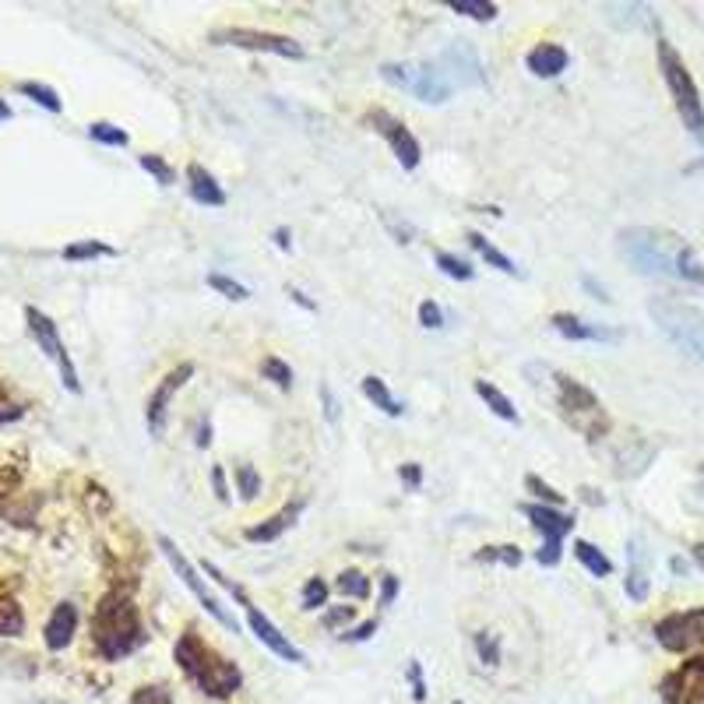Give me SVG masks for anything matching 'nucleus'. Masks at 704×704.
Instances as JSON below:
<instances>
[{"instance_id": "f257e3e1", "label": "nucleus", "mask_w": 704, "mask_h": 704, "mask_svg": "<svg viewBox=\"0 0 704 704\" xmlns=\"http://www.w3.org/2000/svg\"><path fill=\"white\" fill-rule=\"evenodd\" d=\"M620 254L638 268L641 275H662L704 286V264L690 250L687 240L652 226H631L620 233Z\"/></svg>"}, {"instance_id": "f03ea898", "label": "nucleus", "mask_w": 704, "mask_h": 704, "mask_svg": "<svg viewBox=\"0 0 704 704\" xmlns=\"http://www.w3.org/2000/svg\"><path fill=\"white\" fill-rule=\"evenodd\" d=\"M145 641L148 634L138 616V606L120 592L106 595L96 606V616H92V645H96V652L103 659L117 662L127 659L131 652H138Z\"/></svg>"}, {"instance_id": "7ed1b4c3", "label": "nucleus", "mask_w": 704, "mask_h": 704, "mask_svg": "<svg viewBox=\"0 0 704 704\" xmlns=\"http://www.w3.org/2000/svg\"><path fill=\"white\" fill-rule=\"evenodd\" d=\"M173 655H176V666L184 669V676L201 690V694L229 697L240 690L243 676H240V669H236V662L222 659V655L215 652L212 645H205L194 631L180 634Z\"/></svg>"}, {"instance_id": "20e7f679", "label": "nucleus", "mask_w": 704, "mask_h": 704, "mask_svg": "<svg viewBox=\"0 0 704 704\" xmlns=\"http://www.w3.org/2000/svg\"><path fill=\"white\" fill-rule=\"evenodd\" d=\"M648 314H652L659 331L683 352V356L704 363V310L690 307V303H683V300L659 296V300L648 303Z\"/></svg>"}, {"instance_id": "39448f33", "label": "nucleus", "mask_w": 704, "mask_h": 704, "mask_svg": "<svg viewBox=\"0 0 704 704\" xmlns=\"http://www.w3.org/2000/svg\"><path fill=\"white\" fill-rule=\"evenodd\" d=\"M659 67H662V78H666V88H669V96H673V106H676V113H680L683 127H687V131L704 145L701 92H697L694 78H690L687 64H683V57L666 43V39H659Z\"/></svg>"}, {"instance_id": "423d86ee", "label": "nucleus", "mask_w": 704, "mask_h": 704, "mask_svg": "<svg viewBox=\"0 0 704 704\" xmlns=\"http://www.w3.org/2000/svg\"><path fill=\"white\" fill-rule=\"evenodd\" d=\"M557 405L564 412V419L581 433L585 440H602L609 433V416L602 409V402L592 395V388H585L574 377H557Z\"/></svg>"}, {"instance_id": "0eeeda50", "label": "nucleus", "mask_w": 704, "mask_h": 704, "mask_svg": "<svg viewBox=\"0 0 704 704\" xmlns=\"http://www.w3.org/2000/svg\"><path fill=\"white\" fill-rule=\"evenodd\" d=\"M381 78L388 85L402 88V92H412L419 103L440 106L451 99V81L444 78L437 64H426V60H405V64H384Z\"/></svg>"}, {"instance_id": "6e6552de", "label": "nucleus", "mask_w": 704, "mask_h": 704, "mask_svg": "<svg viewBox=\"0 0 704 704\" xmlns=\"http://www.w3.org/2000/svg\"><path fill=\"white\" fill-rule=\"evenodd\" d=\"M205 574H212V578L219 581L222 588H229V592H233V599L240 602L243 613H247V624H250V631H254V638L261 641V645L268 648V652H275L279 659H286V662H307V655H303L300 648H296L293 641H289L286 634H282L279 627H275L272 620H268V616H264L261 609H257L254 602L247 599V592H243V588L236 585V581H229L226 574H222L215 564H208V560H205Z\"/></svg>"}, {"instance_id": "1a4fd4ad", "label": "nucleus", "mask_w": 704, "mask_h": 704, "mask_svg": "<svg viewBox=\"0 0 704 704\" xmlns=\"http://www.w3.org/2000/svg\"><path fill=\"white\" fill-rule=\"evenodd\" d=\"M159 550H162V557L169 560V567H173V571H176V578H180L187 588H191L194 599H198L201 606H205L208 613H212L215 620H219V624L226 627V631H236V616H233V613H226V606H222V602L215 599V592L205 585V578H201V574H198V567H194L191 560H187V553L180 550V546H176L169 536H159Z\"/></svg>"}, {"instance_id": "9d476101", "label": "nucleus", "mask_w": 704, "mask_h": 704, "mask_svg": "<svg viewBox=\"0 0 704 704\" xmlns=\"http://www.w3.org/2000/svg\"><path fill=\"white\" fill-rule=\"evenodd\" d=\"M521 511H525V518L532 521V528L543 536V550L536 553V560L543 567H557L560 550H564V536L574 528V514H564V511H557V507H546V504H525Z\"/></svg>"}, {"instance_id": "9b49d317", "label": "nucleus", "mask_w": 704, "mask_h": 704, "mask_svg": "<svg viewBox=\"0 0 704 704\" xmlns=\"http://www.w3.org/2000/svg\"><path fill=\"white\" fill-rule=\"evenodd\" d=\"M25 324H29L32 338H36V345L46 352V360L57 363L60 370V381H64V388L71 391V395H81V381H78V370H74L71 356H67L64 342H60V331L57 324L50 321V317L43 314V310L36 307H25Z\"/></svg>"}, {"instance_id": "f8f14e48", "label": "nucleus", "mask_w": 704, "mask_h": 704, "mask_svg": "<svg viewBox=\"0 0 704 704\" xmlns=\"http://www.w3.org/2000/svg\"><path fill=\"white\" fill-rule=\"evenodd\" d=\"M215 46H240V50L254 53H275V57L303 60V46L279 32H261V29H215L212 32Z\"/></svg>"}, {"instance_id": "ddd939ff", "label": "nucleus", "mask_w": 704, "mask_h": 704, "mask_svg": "<svg viewBox=\"0 0 704 704\" xmlns=\"http://www.w3.org/2000/svg\"><path fill=\"white\" fill-rule=\"evenodd\" d=\"M655 638L666 652H690V648L704 645V606L669 613L666 620L655 624Z\"/></svg>"}, {"instance_id": "4468645a", "label": "nucleus", "mask_w": 704, "mask_h": 704, "mask_svg": "<svg viewBox=\"0 0 704 704\" xmlns=\"http://www.w3.org/2000/svg\"><path fill=\"white\" fill-rule=\"evenodd\" d=\"M367 124L374 127L377 134H381L384 141L391 145V152H395V159L402 162V169H416L419 159H423V148H419L416 134L409 131V127L402 124L398 117H391L388 110H370L367 113Z\"/></svg>"}, {"instance_id": "2eb2a0df", "label": "nucleus", "mask_w": 704, "mask_h": 704, "mask_svg": "<svg viewBox=\"0 0 704 704\" xmlns=\"http://www.w3.org/2000/svg\"><path fill=\"white\" fill-rule=\"evenodd\" d=\"M191 377H194V363H180V367L169 370V374L159 381V388L148 395V402H145V423H148V433H152V437H162V433H166L169 405H173L176 391L184 388Z\"/></svg>"}, {"instance_id": "dca6fc26", "label": "nucleus", "mask_w": 704, "mask_h": 704, "mask_svg": "<svg viewBox=\"0 0 704 704\" xmlns=\"http://www.w3.org/2000/svg\"><path fill=\"white\" fill-rule=\"evenodd\" d=\"M437 67L444 71V78L451 81V88H479L486 85V71H483V60L479 53L472 50L469 43H451L448 50L440 53Z\"/></svg>"}, {"instance_id": "f3484780", "label": "nucleus", "mask_w": 704, "mask_h": 704, "mask_svg": "<svg viewBox=\"0 0 704 704\" xmlns=\"http://www.w3.org/2000/svg\"><path fill=\"white\" fill-rule=\"evenodd\" d=\"M550 324L557 328V335L571 338V342H616L620 338L613 328H602V324H592L578 314H553Z\"/></svg>"}, {"instance_id": "a211bd4d", "label": "nucleus", "mask_w": 704, "mask_h": 704, "mask_svg": "<svg viewBox=\"0 0 704 704\" xmlns=\"http://www.w3.org/2000/svg\"><path fill=\"white\" fill-rule=\"evenodd\" d=\"M74 634H78V606L74 602H60L53 609L50 624H46V648L50 652H64L74 641Z\"/></svg>"}, {"instance_id": "6ab92c4d", "label": "nucleus", "mask_w": 704, "mask_h": 704, "mask_svg": "<svg viewBox=\"0 0 704 704\" xmlns=\"http://www.w3.org/2000/svg\"><path fill=\"white\" fill-rule=\"evenodd\" d=\"M303 507H307V500H293V504H286L279 514H272L268 521H261V525H254V528H247L243 536H247V543H275V539L286 532L289 525H293L296 518L303 514Z\"/></svg>"}, {"instance_id": "aec40b11", "label": "nucleus", "mask_w": 704, "mask_h": 704, "mask_svg": "<svg viewBox=\"0 0 704 704\" xmlns=\"http://www.w3.org/2000/svg\"><path fill=\"white\" fill-rule=\"evenodd\" d=\"M525 64L536 78H557V74H564L567 64H571V53L557 43H539L536 50L525 57Z\"/></svg>"}, {"instance_id": "412c9836", "label": "nucleus", "mask_w": 704, "mask_h": 704, "mask_svg": "<svg viewBox=\"0 0 704 704\" xmlns=\"http://www.w3.org/2000/svg\"><path fill=\"white\" fill-rule=\"evenodd\" d=\"M187 191H191V198L198 201V205H205V208L226 205V191L215 184V176L208 173L201 162H191V166H187Z\"/></svg>"}, {"instance_id": "4be33fe9", "label": "nucleus", "mask_w": 704, "mask_h": 704, "mask_svg": "<svg viewBox=\"0 0 704 704\" xmlns=\"http://www.w3.org/2000/svg\"><path fill=\"white\" fill-rule=\"evenodd\" d=\"M627 595H631L634 602H645V599H648V567H645V550H641L638 539L631 543V571H627Z\"/></svg>"}, {"instance_id": "5701e85b", "label": "nucleus", "mask_w": 704, "mask_h": 704, "mask_svg": "<svg viewBox=\"0 0 704 704\" xmlns=\"http://www.w3.org/2000/svg\"><path fill=\"white\" fill-rule=\"evenodd\" d=\"M360 388H363V395H367L370 402H374V409H381L384 416H402V412H405V409H402V402H398V398L391 395L388 384H384L381 377H374V374L363 377Z\"/></svg>"}, {"instance_id": "b1692460", "label": "nucleus", "mask_w": 704, "mask_h": 704, "mask_svg": "<svg viewBox=\"0 0 704 704\" xmlns=\"http://www.w3.org/2000/svg\"><path fill=\"white\" fill-rule=\"evenodd\" d=\"M476 395L483 398L486 409H490L493 416L507 419V423H518V409H514L511 398H507L504 391L497 388V384H490V381H476Z\"/></svg>"}, {"instance_id": "393cba45", "label": "nucleus", "mask_w": 704, "mask_h": 704, "mask_svg": "<svg viewBox=\"0 0 704 704\" xmlns=\"http://www.w3.org/2000/svg\"><path fill=\"white\" fill-rule=\"evenodd\" d=\"M574 557H578V564L585 567L588 574H595V578H609V574H613V560L602 550H595L592 543H585V539L574 543Z\"/></svg>"}, {"instance_id": "a878e982", "label": "nucleus", "mask_w": 704, "mask_h": 704, "mask_svg": "<svg viewBox=\"0 0 704 704\" xmlns=\"http://www.w3.org/2000/svg\"><path fill=\"white\" fill-rule=\"evenodd\" d=\"M469 243L479 250V257H483L490 268H497V272H504V275H518V264L511 261V257L504 254V250H497L490 240H486L483 233H469Z\"/></svg>"}, {"instance_id": "bb28decb", "label": "nucleus", "mask_w": 704, "mask_h": 704, "mask_svg": "<svg viewBox=\"0 0 704 704\" xmlns=\"http://www.w3.org/2000/svg\"><path fill=\"white\" fill-rule=\"evenodd\" d=\"M448 8L455 15L472 18V22H493L497 18V4H490V0H448Z\"/></svg>"}, {"instance_id": "cd10ccee", "label": "nucleus", "mask_w": 704, "mask_h": 704, "mask_svg": "<svg viewBox=\"0 0 704 704\" xmlns=\"http://www.w3.org/2000/svg\"><path fill=\"white\" fill-rule=\"evenodd\" d=\"M25 631V613L15 599L0 602V638H18Z\"/></svg>"}, {"instance_id": "c85d7f7f", "label": "nucleus", "mask_w": 704, "mask_h": 704, "mask_svg": "<svg viewBox=\"0 0 704 704\" xmlns=\"http://www.w3.org/2000/svg\"><path fill=\"white\" fill-rule=\"evenodd\" d=\"M18 92H22V96H29L32 103H39L43 110H50V113L64 110V103H60V96L53 92L50 85H39V81H22V85H18Z\"/></svg>"}, {"instance_id": "c756f323", "label": "nucleus", "mask_w": 704, "mask_h": 704, "mask_svg": "<svg viewBox=\"0 0 704 704\" xmlns=\"http://www.w3.org/2000/svg\"><path fill=\"white\" fill-rule=\"evenodd\" d=\"M117 250L110 243H99V240H81V243H71L64 247V257L67 261H92V257H113Z\"/></svg>"}, {"instance_id": "7c9ffc66", "label": "nucleus", "mask_w": 704, "mask_h": 704, "mask_svg": "<svg viewBox=\"0 0 704 704\" xmlns=\"http://www.w3.org/2000/svg\"><path fill=\"white\" fill-rule=\"evenodd\" d=\"M335 585H338V592H342L345 599H367L370 595V578L367 574H360V571H342Z\"/></svg>"}, {"instance_id": "2f4dec72", "label": "nucleus", "mask_w": 704, "mask_h": 704, "mask_svg": "<svg viewBox=\"0 0 704 704\" xmlns=\"http://www.w3.org/2000/svg\"><path fill=\"white\" fill-rule=\"evenodd\" d=\"M437 268L448 275V279H458V282H472V275H476V268H472L469 261L448 254V250H440V254H437Z\"/></svg>"}, {"instance_id": "473e14b6", "label": "nucleus", "mask_w": 704, "mask_h": 704, "mask_svg": "<svg viewBox=\"0 0 704 704\" xmlns=\"http://www.w3.org/2000/svg\"><path fill=\"white\" fill-rule=\"evenodd\" d=\"M88 138L99 141V145H110V148H124L127 141V131H120L117 124H106V120H96V124H88Z\"/></svg>"}, {"instance_id": "72a5a7b5", "label": "nucleus", "mask_w": 704, "mask_h": 704, "mask_svg": "<svg viewBox=\"0 0 704 704\" xmlns=\"http://www.w3.org/2000/svg\"><path fill=\"white\" fill-rule=\"evenodd\" d=\"M138 166L145 169V173H152L155 180H159V187H173V180H176V169L169 166L162 155H152V152H145V155H138Z\"/></svg>"}, {"instance_id": "f704fd0d", "label": "nucleus", "mask_w": 704, "mask_h": 704, "mask_svg": "<svg viewBox=\"0 0 704 704\" xmlns=\"http://www.w3.org/2000/svg\"><path fill=\"white\" fill-rule=\"evenodd\" d=\"M208 286H212L215 293L226 296V300H236V303L250 300V289L243 286V282H236V279H229V275H222V272H212V275H208Z\"/></svg>"}, {"instance_id": "c9c22d12", "label": "nucleus", "mask_w": 704, "mask_h": 704, "mask_svg": "<svg viewBox=\"0 0 704 704\" xmlns=\"http://www.w3.org/2000/svg\"><path fill=\"white\" fill-rule=\"evenodd\" d=\"M261 374H264V381H272L275 388H289V384H293V367H289V363H282L279 356H264V360H261Z\"/></svg>"}, {"instance_id": "e433bc0d", "label": "nucleus", "mask_w": 704, "mask_h": 704, "mask_svg": "<svg viewBox=\"0 0 704 704\" xmlns=\"http://www.w3.org/2000/svg\"><path fill=\"white\" fill-rule=\"evenodd\" d=\"M131 704H176L166 683H145L131 694Z\"/></svg>"}, {"instance_id": "4c0bfd02", "label": "nucleus", "mask_w": 704, "mask_h": 704, "mask_svg": "<svg viewBox=\"0 0 704 704\" xmlns=\"http://www.w3.org/2000/svg\"><path fill=\"white\" fill-rule=\"evenodd\" d=\"M236 490L243 500H254L261 493V476H257L254 465H236Z\"/></svg>"}, {"instance_id": "58836bf2", "label": "nucleus", "mask_w": 704, "mask_h": 704, "mask_svg": "<svg viewBox=\"0 0 704 704\" xmlns=\"http://www.w3.org/2000/svg\"><path fill=\"white\" fill-rule=\"evenodd\" d=\"M303 609H321L324 602H328V585H324L321 578H310L307 585H303Z\"/></svg>"}, {"instance_id": "ea45409f", "label": "nucleus", "mask_w": 704, "mask_h": 704, "mask_svg": "<svg viewBox=\"0 0 704 704\" xmlns=\"http://www.w3.org/2000/svg\"><path fill=\"white\" fill-rule=\"evenodd\" d=\"M687 680H690L687 704H704V659H697L694 666L687 669Z\"/></svg>"}, {"instance_id": "a19ab883", "label": "nucleus", "mask_w": 704, "mask_h": 704, "mask_svg": "<svg viewBox=\"0 0 704 704\" xmlns=\"http://www.w3.org/2000/svg\"><path fill=\"white\" fill-rule=\"evenodd\" d=\"M525 486L536 493L539 500H546V507H560V504H564V493H557L550 483H543L539 476H525Z\"/></svg>"}, {"instance_id": "79ce46f5", "label": "nucleus", "mask_w": 704, "mask_h": 704, "mask_svg": "<svg viewBox=\"0 0 704 704\" xmlns=\"http://www.w3.org/2000/svg\"><path fill=\"white\" fill-rule=\"evenodd\" d=\"M419 324H423V328H430V331L444 328V310H440V303H433V300L419 303Z\"/></svg>"}, {"instance_id": "37998d69", "label": "nucleus", "mask_w": 704, "mask_h": 704, "mask_svg": "<svg viewBox=\"0 0 704 704\" xmlns=\"http://www.w3.org/2000/svg\"><path fill=\"white\" fill-rule=\"evenodd\" d=\"M479 560H500V564H507V567H518L521 553H518V546H490V550L479 553Z\"/></svg>"}, {"instance_id": "c03bdc74", "label": "nucleus", "mask_w": 704, "mask_h": 704, "mask_svg": "<svg viewBox=\"0 0 704 704\" xmlns=\"http://www.w3.org/2000/svg\"><path fill=\"white\" fill-rule=\"evenodd\" d=\"M476 648H479V659L486 662V666H497L500 662V645H497V638L493 634H476Z\"/></svg>"}, {"instance_id": "a18cd8bd", "label": "nucleus", "mask_w": 704, "mask_h": 704, "mask_svg": "<svg viewBox=\"0 0 704 704\" xmlns=\"http://www.w3.org/2000/svg\"><path fill=\"white\" fill-rule=\"evenodd\" d=\"M409 680H412V697L416 701H426V687H423V669H419V662L412 659L409 662Z\"/></svg>"}, {"instance_id": "49530a36", "label": "nucleus", "mask_w": 704, "mask_h": 704, "mask_svg": "<svg viewBox=\"0 0 704 704\" xmlns=\"http://www.w3.org/2000/svg\"><path fill=\"white\" fill-rule=\"evenodd\" d=\"M352 616H356V609L352 606H335L328 616H324V627H338V624H349Z\"/></svg>"}, {"instance_id": "de8ad7c7", "label": "nucleus", "mask_w": 704, "mask_h": 704, "mask_svg": "<svg viewBox=\"0 0 704 704\" xmlns=\"http://www.w3.org/2000/svg\"><path fill=\"white\" fill-rule=\"evenodd\" d=\"M398 595V578L395 574H384V585H381V606H391Z\"/></svg>"}, {"instance_id": "09e8293b", "label": "nucleus", "mask_w": 704, "mask_h": 704, "mask_svg": "<svg viewBox=\"0 0 704 704\" xmlns=\"http://www.w3.org/2000/svg\"><path fill=\"white\" fill-rule=\"evenodd\" d=\"M398 476H402V479H405V483H409V486H412V490H416V486H419V483H423V469H419V465H416V462L402 465V469H398Z\"/></svg>"}, {"instance_id": "8fccbe9b", "label": "nucleus", "mask_w": 704, "mask_h": 704, "mask_svg": "<svg viewBox=\"0 0 704 704\" xmlns=\"http://www.w3.org/2000/svg\"><path fill=\"white\" fill-rule=\"evenodd\" d=\"M18 416H22V409L8 402V391H4V384H0V423H4V419H18Z\"/></svg>"}, {"instance_id": "3c124183", "label": "nucleus", "mask_w": 704, "mask_h": 704, "mask_svg": "<svg viewBox=\"0 0 704 704\" xmlns=\"http://www.w3.org/2000/svg\"><path fill=\"white\" fill-rule=\"evenodd\" d=\"M370 634H377V620H367V624H360L356 631L342 634V638H345V641H367Z\"/></svg>"}, {"instance_id": "603ef678", "label": "nucleus", "mask_w": 704, "mask_h": 704, "mask_svg": "<svg viewBox=\"0 0 704 704\" xmlns=\"http://www.w3.org/2000/svg\"><path fill=\"white\" fill-rule=\"evenodd\" d=\"M212 486H215V493H219V500H229V486H226V472H222V465H215L212 469Z\"/></svg>"}, {"instance_id": "864d4df0", "label": "nucleus", "mask_w": 704, "mask_h": 704, "mask_svg": "<svg viewBox=\"0 0 704 704\" xmlns=\"http://www.w3.org/2000/svg\"><path fill=\"white\" fill-rule=\"evenodd\" d=\"M275 243H279L282 250H289V247H293V236H289L286 229H275Z\"/></svg>"}, {"instance_id": "5fc2aeb1", "label": "nucleus", "mask_w": 704, "mask_h": 704, "mask_svg": "<svg viewBox=\"0 0 704 704\" xmlns=\"http://www.w3.org/2000/svg\"><path fill=\"white\" fill-rule=\"evenodd\" d=\"M289 296H293V300H296V303H300V307L314 310V303H310V300H307V296H303V293H300V289H289Z\"/></svg>"}, {"instance_id": "6e6d98bb", "label": "nucleus", "mask_w": 704, "mask_h": 704, "mask_svg": "<svg viewBox=\"0 0 704 704\" xmlns=\"http://www.w3.org/2000/svg\"><path fill=\"white\" fill-rule=\"evenodd\" d=\"M0 120H11V106L4 99H0Z\"/></svg>"}, {"instance_id": "4d7b16f0", "label": "nucleus", "mask_w": 704, "mask_h": 704, "mask_svg": "<svg viewBox=\"0 0 704 704\" xmlns=\"http://www.w3.org/2000/svg\"><path fill=\"white\" fill-rule=\"evenodd\" d=\"M694 557H697V564L704 567V546H697V550H694Z\"/></svg>"}, {"instance_id": "13d9d810", "label": "nucleus", "mask_w": 704, "mask_h": 704, "mask_svg": "<svg viewBox=\"0 0 704 704\" xmlns=\"http://www.w3.org/2000/svg\"><path fill=\"white\" fill-rule=\"evenodd\" d=\"M455 704H462V701H455Z\"/></svg>"}]
</instances>
